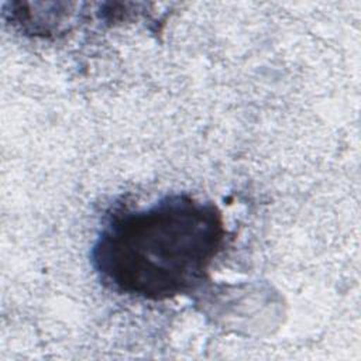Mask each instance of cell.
I'll list each match as a JSON object with an SVG mask.
<instances>
[{"mask_svg":"<svg viewBox=\"0 0 361 361\" xmlns=\"http://www.w3.org/2000/svg\"><path fill=\"white\" fill-rule=\"evenodd\" d=\"M226 234L214 203L168 195L148 207L113 213L93 244L92 264L120 295L168 300L203 285Z\"/></svg>","mask_w":361,"mask_h":361,"instance_id":"6da1fadb","label":"cell"}]
</instances>
